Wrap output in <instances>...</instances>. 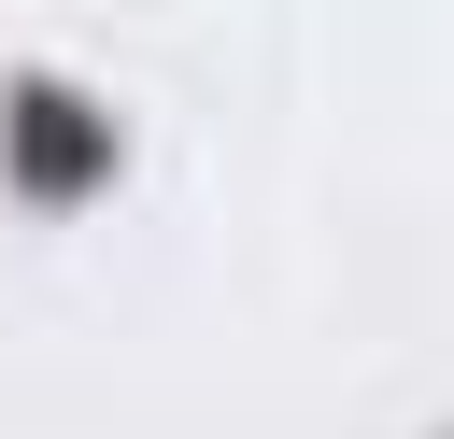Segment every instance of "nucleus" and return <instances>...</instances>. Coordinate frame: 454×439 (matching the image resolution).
Instances as JSON below:
<instances>
[{
    "mask_svg": "<svg viewBox=\"0 0 454 439\" xmlns=\"http://www.w3.org/2000/svg\"><path fill=\"white\" fill-rule=\"evenodd\" d=\"M0 170H14V198L71 212V198H99V184L128 170V127H114L85 85H57V71H14V85H0Z\"/></svg>",
    "mask_w": 454,
    "mask_h": 439,
    "instance_id": "f257e3e1",
    "label": "nucleus"
}]
</instances>
